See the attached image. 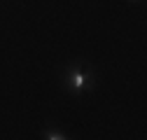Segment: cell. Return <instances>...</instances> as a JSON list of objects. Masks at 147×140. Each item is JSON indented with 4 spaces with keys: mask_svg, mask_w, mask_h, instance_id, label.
<instances>
[{
    "mask_svg": "<svg viewBox=\"0 0 147 140\" xmlns=\"http://www.w3.org/2000/svg\"><path fill=\"white\" fill-rule=\"evenodd\" d=\"M91 84H94V73H91L89 68H84L82 63H75L68 75H65V86L70 91L75 94H84L86 89H91Z\"/></svg>",
    "mask_w": 147,
    "mask_h": 140,
    "instance_id": "6da1fadb",
    "label": "cell"
},
{
    "mask_svg": "<svg viewBox=\"0 0 147 140\" xmlns=\"http://www.w3.org/2000/svg\"><path fill=\"white\" fill-rule=\"evenodd\" d=\"M133 3H138V0H133Z\"/></svg>",
    "mask_w": 147,
    "mask_h": 140,
    "instance_id": "3957f363",
    "label": "cell"
},
{
    "mask_svg": "<svg viewBox=\"0 0 147 140\" xmlns=\"http://www.w3.org/2000/svg\"><path fill=\"white\" fill-rule=\"evenodd\" d=\"M45 140H65L68 135L63 133V131H56V129H49V131H45V135H42Z\"/></svg>",
    "mask_w": 147,
    "mask_h": 140,
    "instance_id": "7a4b0ae2",
    "label": "cell"
}]
</instances>
